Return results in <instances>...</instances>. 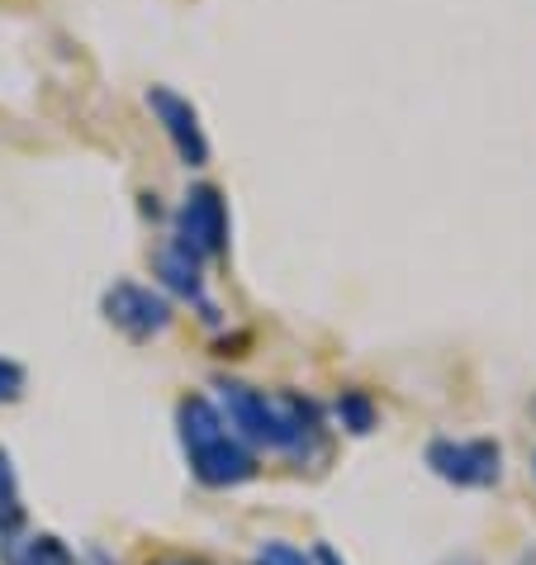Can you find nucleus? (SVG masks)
I'll use <instances>...</instances> for the list:
<instances>
[{"label": "nucleus", "mask_w": 536, "mask_h": 565, "mask_svg": "<svg viewBox=\"0 0 536 565\" xmlns=\"http://www.w3.org/2000/svg\"><path fill=\"white\" fill-rule=\"evenodd\" d=\"M218 395H224V418L247 437V443L276 447L294 461H309L313 451L323 447V423H319V409H313L309 399L261 395V390L238 385V381H224Z\"/></svg>", "instance_id": "obj_1"}, {"label": "nucleus", "mask_w": 536, "mask_h": 565, "mask_svg": "<svg viewBox=\"0 0 536 565\" xmlns=\"http://www.w3.org/2000/svg\"><path fill=\"white\" fill-rule=\"evenodd\" d=\"M428 466L447 484L484 490V484H499V476H503V451H499V443H489V437H475V443L437 437V443L428 447Z\"/></svg>", "instance_id": "obj_2"}, {"label": "nucleus", "mask_w": 536, "mask_h": 565, "mask_svg": "<svg viewBox=\"0 0 536 565\" xmlns=\"http://www.w3.org/2000/svg\"><path fill=\"white\" fill-rule=\"evenodd\" d=\"M181 253L200 257H218L228 247V214H224V200H218L214 185H195L181 205Z\"/></svg>", "instance_id": "obj_3"}, {"label": "nucleus", "mask_w": 536, "mask_h": 565, "mask_svg": "<svg viewBox=\"0 0 536 565\" xmlns=\"http://www.w3.org/2000/svg\"><path fill=\"white\" fill-rule=\"evenodd\" d=\"M105 319L119 328L124 338L148 342L152 333H162L171 323V305L162 295H152L148 286H133V280H119V286L105 290Z\"/></svg>", "instance_id": "obj_4"}, {"label": "nucleus", "mask_w": 536, "mask_h": 565, "mask_svg": "<svg viewBox=\"0 0 536 565\" xmlns=\"http://www.w3.org/2000/svg\"><path fill=\"white\" fill-rule=\"evenodd\" d=\"M148 109L162 119L171 148L181 152L185 167H204V162H210V143H204V134H200V115H195L191 100H181L176 90H167V86H152L148 90Z\"/></svg>", "instance_id": "obj_5"}, {"label": "nucleus", "mask_w": 536, "mask_h": 565, "mask_svg": "<svg viewBox=\"0 0 536 565\" xmlns=\"http://www.w3.org/2000/svg\"><path fill=\"white\" fill-rule=\"evenodd\" d=\"M191 470L200 484H210V490H228V484H243L257 476V461H251V451L238 443L233 433L214 437V443H204L191 451Z\"/></svg>", "instance_id": "obj_6"}, {"label": "nucleus", "mask_w": 536, "mask_h": 565, "mask_svg": "<svg viewBox=\"0 0 536 565\" xmlns=\"http://www.w3.org/2000/svg\"><path fill=\"white\" fill-rule=\"evenodd\" d=\"M0 542H6L0 546L6 565H76V556L53 532H14V537H0Z\"/></svg>", "instance_id": "obj_7"}, {"label": "nucleus", "mask_w": 536, "mask_h": 565, "mask_svg": "<svg viewBox=\"0 0 536 565\" xmlns=\"http://www.w3.org/2000/svg\"><path fill=\"white\" fill-rule=\"evenodd\" d=\"M176 423H181V443L185 451H195L204 443H214V437H224V414L214 409L204 395H191V399H181V409H176Z\"/></svg>", "instance_id": "obj_8"}, {"label": "nucleus", "mask_w": 536, "mask_h": 565, "mask_svg": "<svg viewBox=\"0 0 536 565\" xmlns=\"http://www.w3.org/2000/svg\"><path fill=\"white\" fill-rule=\"evenodd\" d=\"M157 276H162L176 295H185V300H200V262L191 253H181V247L157 253Z\"/></svg>", "instance_id": "obj_9"}, {"label": "nucleus", "mask_w": 536, "mask_h": 565, "mask_svg": "<svg viewBox=\"0 0 536 565\" xmlns=\"http://www.w3.org/2000/svg\"><path fill=\"white\" fill-rule=\"evenodd\" d=\"M337 423H342L346 433H356V437L371 433L375 428V404L361 395V390H346V395L337 399Z\"/></svg>", "instance_id": "obj_10"}, {"label": "nucleus", "mask_w": 536, "mask_h": 565, "mask_svg": "<svg viewBox=\"0 0 536 565\" xmlns=\"http://www.w3.org/2000/svg\"><path fill=\"white\" fill-rule=\"evenodd\" d=\"M24 523L20 513V494H14V476H10V461L0 457V537H14Z\"/></svg>", "instance_id": "obj_11"}, {"label": "nucleus", "mask_w": 536, "mask_h": 565, "mask_svg": "<svg viewBox=\"0 0 536 565\" xmlns=\"http://www.w3.org/2000/svg\"><path fill=\"white\" fill-rule=\"evenodd\" d=\"M251 565H313L299 546H290V542H266L257 556H251Z\"/></svg>", "instance_id": "obj_12"}, {"label": "nucleus", "mask_w": 536, "mask_h": 565, "mask_svg": "<svg viewBox=\"0 0 536 565\" xmlns=\"http://www.w3.org/2000/svg\"><path fill=\"white\" fill-rule=\"evenodd\" d=\"M24 395V366L20 361H10V356H0V399H20Z\"/></svg>", "instance_id": "obj_13"}, {"label": "nucleus", "mask_w": 536, "mask_h": 565, "mask_svg": "<svg viewBox=\"0 0 536 565\" xmlns=\"http://www.w3.org/2000/svg\"><path fill=\"white\" fill-rule=\"evenodd\" d=\"M313 561H319V565H342L333 546H319V552H313Z\"/></svg>", "instance_id": "obj_14"}, {"label": "nucleus", "mask_w": 536, "mask_h": 565, "mask_svg": "<svg viewBox=\"0 0 536 565\" xmlns=\"http://www.w3.org/2000/svg\"><path fill=\"white\" fill-rule=\"evenodd\" d=\"M441 565H480L475 556H451V561H441Z\"/></svg>", "instance_id": "obj_15"}, {"label": "nucleus", "mask_w": 536, "mask_h": 565, "mask_svg": "<svg viewBox=\"0 0 536 565\" xmlns=\"http://www.w3.org/2000/svg\"><path fill=\"white\" fill-rule=\"evenodd\" d=\"M167 565H200V561H167Z\"/></svg>", "instance_id": "obj_16"}]
</instances>
